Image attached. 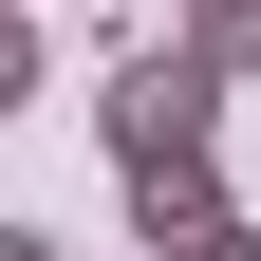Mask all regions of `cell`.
<instances>
[{"mask_svg": "<svg viewBox=\"0 0 261 261\" xmlns=\"http://www.w3.org/2000/svg\"><path fill=\"white\" fill-rule=\"evenodd\" d=\"M205 130H224V75H205V56H130V75H112V112H93V149H112V187L130 168H168V149H205Z\"/></svg>", "mask_w": 261, "mask_h": 261, "instance_id": "cell-1", "label": "cell"}, {"mask_svg": "<svg viewBox=\"0 0 261 261\" xmlns=\"http://www.w3.org/2000/svg\"><path fill=\"white\" fill-rule=\"evenodd\" d=\"M130 224H149V243H205V224H224V168H205V149L130 168Z\"/></svg>", "mask_w": 261, "mask_h": 261, "instance_id": "cell-2", "label": "cell"}, {"mask_svg": "<svg viewBox=\"0 0 261 261\" xmlns=\"http://www.w3.org/2000/svg\"><path fill=\"white\" fill-rule=\"evenodd\" d=\"M187 56L205 75H261V0H187Z\"/></svg>", "mask_w": 261, "mask_h": 261, "instance_id": "cell-3", "label": "cell"}, {"mask_svg": "<svg viewBox=\"0 0 261 261\" xmlns=\"http://www.w3.org/2000/svg\"><path fill=\"white\" fill-rule=\"evenodd\" d=\"M0 112H38V0H0Z\"/></svg>", "mask_w": 261, "mask_h": 261, "instance_id": "cell-4", "label": "cell"}, {"mask_svg": "<svg viewBox=\"0 0 261 261\" xmlns=\"http://www.w3.org/2000/svg\"><path fill=\"white\" fill-rule=\"evenodd\" d=\"M168 261H261V224H243V205H224V224H205V243H168Z\"/></svg>", "mask_w": 261, "mask_h": 261, "instance_id": "cell-5", "label": "cell"}, {"mask_svg": "<svg viewBox=\"0 0 261 261\" xmlns=\"http://www.w3.org/2000/svg\"><path fill=\"white\" fill-rule=\"evenodd\" d=\"M0 261H56V243H38V224H0Z\"/></svg>", "mask_w": 261, "mask_h": 261, "instance_id": "cell-6", "label": "cell"}]
</instances>
